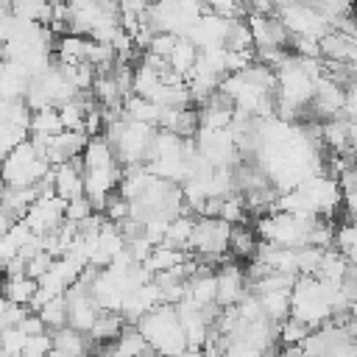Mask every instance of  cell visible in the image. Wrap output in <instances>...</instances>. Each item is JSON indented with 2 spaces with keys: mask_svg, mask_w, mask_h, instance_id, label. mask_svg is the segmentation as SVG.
<instances>
[{
  "mask_svg": "<svg viewBox=\"0 0 357 357\" xmlns=\"http://www.w3.org/2000/svg\"><path fill=\"white\" fill-rule=\"evenodd\" d=\"M137 329L145 335L148 346L165 357H178L184 349H190L173 304H156L153 310H148L137 321Z\"/></svg>",
  "mask_w": 357,
  "mask_h": 357,
  "instance_id": "obj_1",
  "label": "cell"
},
{
  "mask_svg": "<svg viewBox=\"0 0 357 357\" xmlns=\"http://www.w3.org/2000/svg\"><path fill=\"white\" fill-rule=\"evenodd\" d=\"M53 170V165L45 159V153L39 151V145L28 137L22 145H17L0 165V181L6 187H31L36 181H42L47 173Z\"/></svg>",
  "mask_w": 357,
  "mask_h": 357,
  "instance_id": "obj_2",
  "label": "cell"
},
{
  "mask_svg": "<svg viewBox=\"0 0 357 357\" xmlns=\"http://www.w3.org/2000/svg\"><path fill=\"white\" fill-rule=\"evenodd\" d=\"M64 296H67V326L75 329V332L89 335V329H92V324H95V318L100 312V307L95 304L92 293L84 284L75 282V284L67 287Z\"/></svg>",
  "mask_w": 357,
  "mask_h": 357,
  "instance_id": "obj_3",
  "label": "cell"
},
{
  "mask_svg": "<svg viewBox=\"0 0 357 357\" xmlns=\"http://www.w3.org/2000/svg\"><path fill=\"white\" fill-rule=\"evenodd\" d=\"M33 139V137H31ZM86 134L84 131H61L56 137H47V139H33L39 145V151L45 153V159L56 167V165H64V162H73L84 153L86 148Z\"/></svg>",
  "mask_w": 357,
  "mask_h": 357,
  "instance_id": "obj_4",
  "label": "cell"
},
{
  "mask_svg": "<svg viewBox=\"0 0 357 357\" xmlns=\"http://www.w3.org/2000/svg\"><path fill=\"white\" fill-rule=\"evenodd\" d=\"M215 279H218V304L220 307H237L248 293H251V284H248V276H245V268L237 265V259L220 265L215 271Z\"/></svg>",
  "mask_w": 357,
  "mask_h": 357,
  "instance_id": "obj_5",
  "label": "cell"
},
{
  "mask_svg": "<svg viewBox=\"0 0 357 357\" xmlns=\"http://www.w3.org/2000/svg\"><path fill=\"white\" fill-rule=\"evenodd\" d=\"M64 209H67V201H61L59 195H50V198H39L31 204V209L25 212V223L31 226L33 234L45 237L50 231H56L67 218H64Z\"/></svg>",
  "mask_w": 357,
  "mask_h": 357,
  "instance_id": "obj_6",
  "label": "cell"
},
{
  "mask_svg": "<svg viewBox=\"0 0 357 357\" xmlns=\"http://www.w3.org/2000/svg\"><path fill=\"white\" fill-rule=\"evenodd\" d=\"M226 31H229V17H220V14L206 11V14L192 25V31H190L184 39H190L198 50H206V47H223Z\"/></svg>",
  "mask_w": 357,
  "mask_h": 357,
  "instance_id": "obj_7",
  "label": "cell"
},
{
  "mask_svg": "<svg viewBox=\"0 0 357 357\" xmlns=\"http://www.w3.org/2000/svg\"><path fill=\"white\" fill-rule=\"evenodd\" d=\"M53 190L61 201H73V198L86 195L84 192V162H81V156L53 167Z\"/></svg>",
  "mask_w": 357,
  "mask_h": 357,
  "instance_id": "obj_8",
  "label": "cell"
},
{
  "mask_svg": "<svg viewBox=\"0 0 357 357\" xmlns=\"http://www.w3.org/2000/svg\"><path fill=\"white\" fill-rule=\"evenodd\" d=\"M318 47H321V59L324 61H332V64H351L357 61V39L349 36V33H340V31H329L318 39Z\"/></svg>",
  "mask_w": 357,
  "mask_h": 357,
  "instance_id": "obj_9",
  "label": "cell"
},
{
  "mask_svg": "<svg viewBox=\"0 0 357 357\" xmlns=\"http://www.w3.org/2000/svg\"><path fill=\"white\" fill-rule=\"evenodd\" d=\"M50 337H53V349L61 351L64 357H89L92 354V346H95V340L89 335L75 332L70 326L50 332Z\"/></svg>",
  "mask_w": 357,
  "mask_h": 357,
  "instance_id": "obj_10",
  "label": "cell"
},
{
  "mask_svg": "<svg viewBox=\"0 0 357 357\" xmlns=\"http://www.w3.org/2000/svg\"><path fill=\"white\" fill-rule=\"evenodd\" d=\"M89 50H92L89 36L67 33V36L56 39V61H61V64H84V61H89Z\"/></svg>",
  "mask_w": 357,
  "mask_h": 357,
  "instance_id": "obj_11",
  "label": "cell"
},
{
  "mask_svg": "<svg viewBox=\"0 0 357 357\" xmlns=\"http://www.w3.org/2000/svg\"><path fill=\"white\" fill-rule=\"evenodd\" d=\"M126 324H128V321L123 318V312L100 310L98 318H95V324H92V329H89V337H92L95 343H117V337L123 335Z\"/></svg>",
  "mask_w": 357,
  "mask_h": 357,
  "instance_id": "obj_12",
  "label": "cell"
},
{
  "mask_svg": "<svg viewBox=\"0 0 357 357\" xmlns=\"http://www.w3.org/2000/svg\"><path fill=\"white\" fill-rule=\"evenodd\" d=\"M257 248H259V234H257L254 226H248V223L231 226V234H229V254H231L234 259H254Z\"/></svg>",
  "mask_w": 357,
  "mask_h": 357,
  "instance_id": "obj_13",
  "label": "cell"
},
{
  "mask_svg": "<svg viewBox=\"0 0 357 357\" xmlns=\"http://www.w3.org/2000/svg\"><path fill=\"white\" fill-rule=\"evenodd\" d=\"M123 112L128 120H137V123H148V126H156L159 128V120H162V106L148 100V98H139V95H128L123 100Z\"/></svg>",
  "mask_w": 357,
  "mask_h": 357,
  "instance_id": "obj_14",
  "label": "cell"
},
{
  "mask_svg": "<svg viewBox=\"0 0 357 357\" xmlns=\"http://www.w3.org/2000/svg\"><path fill=\"white\" fill-rule=\"evenodd\" d=\"M64 126H61V117H59V109L47 106V109H36L31 114V128H28V137L33 139H47V137H56L61 134Z\"/></svg>",
  "mask_w": 357,
  "mask_h": 357,
  "instance_id": "obj_15",
  "label": "cell"
},
{
  "mask_svg": "<svg viewBox=\"0 0 357 357\" xmlns=\"http://www.w3.org/2000/svg\"><path fill=\"white\" fill-rule=\"evenodd\" d=\"M181 262H187V254L178 251V248H167V245H153V251L148 254V259L142 262V268L148 273H165V271H173L178 268Z\"/></svg>",
  "mask_w": 357,
  "mask_h": 357,
  "instance_id": "obj_16",
  "label": "cell"
},
{
  "mask_svg": "<svg viewBox=\"0 0 357 357\" xmlns=\"http://www.w3.org/2000/svg\"><path fill=\"white\" fill-rule=\"evenodd\" d=\"M192 226H195V218H192V215H178V218H173L159 245H167V248H178V251H190Z\"/></svg>",
  "mask_w": 357,
  "mask_h": 357,
  "instance_id": "obj_17",
  "label": "cell"
},
{
  "mask_svg": "<svg viewBox=\"0 0 357 357\" xmlns=\"http://www.w3.org/2000/svg\"><path fill=\"white\" fill-rule=\"evenodd\" d=\"M39 290V282L31 279V276H8L3 279V296L20 307H31L33 296Z\"/></svg>",
  "mask_w": 357,
  "mask_h": 357,
  "instance_id": "obj_18",
  "label": "cell"
},
{
  "mask_svg": "<svg viewBox=\"0 0 357 357\" xmlns=\"http://www.w3.org/2000/svg\"><path fill=\"white\" fill-rule=\"evenodd\" d=\"M198 53H201V50H198L190 39H184V36H181V39L176 42L173 53L167 56V64H170V70H173V73H178V75L187 81V75L192 73V67H195V61H198Z\"/></svg>",
  "mask_w": 357,
  "mask_h": 357,
  "instance_id": "obj_19",
  "label": "cell"
},
{
  "mask_svg": "<svg viewBox=\"0 0 357 357\" xmlns=\"http://www.w3.org/2000/svg\"><path fill=\"white\" fill-rule=\"evenodd\" d=\"M223 47H226V50H231V53L254 50V36H251V28H248V22H245L243 17L229 20V31H226Z\"/></svg>",
  "mask_w": 357,
  "mask_h": 357,
  "instance_id": "obj_20",
  "label": "cell"
},
{
  "mask_svg": "<svg viewBox=\"0 0 357 357\" xmlns=\"http://www.w3.org/2000/svg\"><path fill=\"white\" fill-rule=\"evenodd\" d=\"M39 318L45 321L47 332H56V329H64L67 326V296H53L50 301H45L39 310Z\"/></svg>",
  "mask_w": 357,
  "mask_h": 357,
  "instance_id": "obj_21",
  "label": "cell"
},
{
  "mask_svg": "<svg viewBox=\"0 0 357 357\" xmlns=\"http://www.w3.org/2000/svg\"><path fill=\"white\" fill-rule=\"evenodd\" d=\"M265 315L273 324H284L290 318V293H257Z\"/></svg>",
  "mask_w": 357,
  "mask_h": 357,
  "instance_id": "obj_22",
  "label": "cell"
},
{
  "mask_svg": "<svg viewBox=\"0 0 357 357\" xmlns=\"http://www.w3.org/2000/svg\"><path fill=\"white\" fill-rule=\"evenodd\" d=\"M310 332H312V329H310L304 321H298V318L290 315V318L279 326V343H282V346H301Z\"/></svg>",
  "mask_w": 357,
  "mask_h": 357,
  "instance_id": "obj_23",
  "label": "cell"
},
{
  "mask_svg": "<svg viewBox=\"0 0 357 357\" xmlns=\"http://www.w3.org/2000/svg\"><path fill=\"white\" fill-rule=\"evenodd\" d=\"M25 139H28V131H25V128L0 120V162H3L17 145H22Z\"/></svg>",
  "mask_w": 357,
  "mask_h": 357,
  "instance_id": "obj_24",
  "label": "cell"
},
{
  "mask_svg": "<svg viewBox=\"0 0 357 357\" xmlns=\"http://www.w3.org/2000/svg\"><path fill=\"white\" fill-rule=\"evenodd\" d=\"M25 315H28L25 307H20V304L8 301L6 296H0V332L3 329H11V326H20Z\"/></svg>",
  "mask_w": 357,
  "mask_h": 357,
  "instance_id": "obj_25",
  "label": "cell"
},
{
  "mask_svg": "<svg viewBox=\"0 0 357 357\" xmlns=\"http://www.w3.org/2000/svg\"><path fill=\"white\" fill-rule=\"evenodd\" d=\"M25 340H28V335H25L20 326H11V329H3V332H0V349H3L8 357H20Z\"/></svg>",
  "mask_w": 357,
  "mask_h": 357,
  "instance_id": "obj_26",
  "label": "cell"
},
{
  "mask_svg": "<svg viewBox=\"0 0 357 357\" xmlns=\"http://www.w3.org/2000/svg\"><path fill=\"white\" fill-rule=\"evenodd\" d=\"M50 351H53V337H50V332H45V335H31L25 340L20 357H47Z\"/></svg>",
  "mask_w": 357,
  "mask_h": 357,
  "instance_id": "obj_27",
  "label": "cell"
},
{
  "mask_svg": "<svg viewBox=\"0 0 357 357\" xmlns=\"http://www.w3.org/2000/svg\"><path fill=\"white\" fill-rule=\"evenodd\" d=\"M95 212V206H92V201L86 198V195H81V198H73V201H67V209H64V218L70 220V223H81L84 218H89Z\"/></svg>",
  "mask_w": 357,
  "mask_h": 357,
  "instance_id": "obj_28",
  "label": "cell"
},
{
  "mask_svg": "<svg viewBox=\"0 0 357 357\" xmlns=\"http://www.w3.org/2000/svg\"><path fill=\"white\" fill-rule=\"evenodd\" d=\"M178 39H181V36H173V33H156V36L151 39V45H148L145 53H153V56H159V59H167V56L173 53V47H176Z\"/></svg>",
  "mask_w": 357,
  "mask_h": 357,
  "instance_id": "obj_29",
  "label": "cell"
},
{
  "mask_svg": "<svg viewBox=\"0 0 357 357\" xmlns=\"http://www.w3.org/2000/svg\"><path fill=\"white\" fill-rule=\"evenodd\" d=\"M20 329H22L28 337H31V335H45V332H47V326H45V321L39 318V312H28V315L22 318Z\"/></svg>",
  "mask_w": 357,
  "mask_h": 357,
  "instance_id": "obj_30",
  "label": "cell"
},
{
  "mask_svg": "<svg viewBox=\"0 0 357 357\" xmlns=\"http://www.w3.org/2000/svg\"><path fill=\"white\" fill-rule=\"evenodd\" d=\"M279 357H307L301 346H282L279 349Z\"/></svg>",
  "mask_w": 357,
  "mask_h": 357,
  "instance_id": "obj_31",
  "label": "cell"
},
{
  "mask_svg": "<svg viewBox=\"0 0 357 357\" xmlns=\"http://www.w3.org/2000/svg\"><path fill=\"white\" fill-rule=\"evenodd\" d=\"M178 357H204V354H201V349H184Z\"/></svg>",
  "mask_w": 357,
  "mask_h": 357,
  "instance_id": "obj_32",
  "label": "cell"
},
{
  "mask_svg": "<svg viewBox=\"0 0 357 357\" xmlns=\"http://www.w3.org/2000/svg\"><path fill=\"white\" fill-rule=\"evenodd\" d=\"M349 173H351V178H354V184H357V165H354V167H351Z\"/></svg>",
  "mask_w": 357,
  "mask_h": 357,
  "instance_id": "obj_33",
  "label": "cell"
},
{
  "mask_svg": "<svg viewBox=\"0 0 357 357\" xmlns=\"http://www.w3.org/2000/svg\"><path fill=\"white\" fill-rule=\"evenodd\" d=\"M354 153H357V148H354Z\"/></svg>",
  "mask_w": 357,
  "mask_h": 357,
  "instance_id": "obj_34",
  "label": "cell"
},
{
  "mask_svg": "<svg viewBox=\"0 0 357 357\" xmlns=\"http://www.w3.org/2000/svg\"><path fill=\"white\" fill-rule=\"evenodd\" d=\"M0 165H3V162H0Z\"/></svg>",
  "mask_w": 357,
  "mask_h": 357,
  "instance_id": "obj_35",
  "label": "cell"
}]
</instances>
